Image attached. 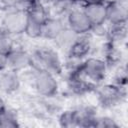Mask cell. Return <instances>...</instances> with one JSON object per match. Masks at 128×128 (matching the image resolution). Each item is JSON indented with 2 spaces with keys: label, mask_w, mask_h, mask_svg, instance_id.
I'll use <instances>...</instances> for the list:
<instances>
[{
  "label": "cell",
  "mask_w": 128,
  "mask_h": 128,
  "mask_svg": "<svg viewBox=\"0 0 128 128\" xmlns=\"http://www.w3.org/2000/svg\"><path fill=\"white\" fill-rule=\"evenodd\" d=\"M66 26L77 35H89L93 28L83 9L75 7L65 17Z\"/></svg>",
  "instance_id": "obj_7"
},
{
  "label": "cell",
  "mask_w": 128,
  "mask_h": 128,
  "mask_svg": "<svg viewBox=\"0 0 128 128\" xmlns=\"http://www.w3.org/2000/svg\"><path fill=\"white\" fill-rule=\"evenodd\" d=\"M108 70L109 68L103 58L87 57L83 61L81 74L89 82H91L95 86H98L105 80Z\"/></svg>",
  "instance_id": "obj_4"
},
{
  "label": "cell",
  "mask_w": 128,
  "mask_h": 128,
  "mask_svg": "<svg viewBox=\"0 0 128 128\" xmlns=\"http://www.w3.org/2000/svg\"><path fill=\"white\" fill-rule=\"evenodd\" d=\"M32 83L37 93L45 98L55 96L58 91V81L56 75L45 70L34 69L32 74Z\"/></svg>",
  "instance_id": "obj_5"
},
{
  "label": "cell",
  "mask_w": 128,
  "mask_h": 128,
  "mask_svg": "<svg viewBox=\"0 0 128 128\" xmlns=\"http://www.w3.org/2000/svg\"><path fill=\"white\" fill-rule=\"evenodd\" d=\"M65 27V18L51 15L42 26L41 37L46 38L48 40H54Z\"/></svg>",
  "instance_id": "obj_12"
},
{
  "label": "cell",
  "mask_w": 128,
  "mask_h": 128,
  "mask_svg": "<svg viewBox=\"0 0 128 128\" xmlns=\"http://www.w3.org/2000/svg\"><path fill=\"white\" fill-rule=\"evenodd\" d=\"M59 124L62 127H79V120H78V113L76 109L73 110H66L62 112L59 116Z\"/></svg>",
  "instance_id": "obj_20"
},
{
  "label": "cell",
  "mask_w": 128,
  "mask_h": 128,
  "mask_svg": "<svg viewBox=\"0 0 128 128\" xmlns=\"http://www.w3.org/2000/svg\"><path fill=\"white\" fill-rule=\"evenodd\" d=\"M98 103L103 108H113L126 98V88L114 83L99 84L95 88Z\"/></svg>",
  "instance_id": "obj_3"
},
{
  "label": "cell",
  "mask_w": 128,
  "mask_h": 128,
  "mask_svg": "<svg viewBox=\"0 0 128 128\" xmlns=\"http://www.w3.org/2000/svg\"><path fill=\"white\" fill-rule=\"evenodd\" d=\"M27 12L22 9L7 10L2 18V28L12 36L24 34L27 26Z\"/></svg>",
  "instance_id": "obj_6"
},
{
  "label": "cell",
  "mask_w": 128,
  "mask_h": 128,
  "mask_svg": "<svg viewBox=\"0 0 128 128\" xmlns=\"http://www.w3.org/2000/svg\"><path fill=\"white\" fill-rule=\"evenodd\" d=\"M92 43L89 39V35H80L70 51L67 53V56L84 60L91 54Z\"/></svg>",
  "instance_id": "obj_14"
},
{
  "label": "cell",
  "mask_w": 128,
  "mask_h": 128,
  "mask_svg": "<svg viewBox=\"0 0 128 128\" xmlns=\"http://www.w3.org/2000/svg\"><path fill=\"white\" fill-rule=\"evenodd\" d=\"M95 88L96 86L84 78L82 74L67 76V89L71 95L78 97L84 96L95 90Z\"/></svg>",
  "instance_id": "obj_10"
},
{
  "label": "cell",
  "mask_w": 128,
  "mask_h": 128,
  "mask_svg": "<svg viewBox=\"0 0 128 128\" xmlns=\"http://www.w3.org/2000/svg\"><path fill=\"white\" fill-rule=\"evenodd\" d=\"M27 26L24 34L29 38H39L42 33V26L44 22L51 16L49 7L46 4L38 1L27 10Z\"/></svg>",
  "instance_id": "obj_2"
},
{
  "label": "cell",
  "mask_w": 128,
  "mask_h": 128,
  "mask_svg": "<svg viewBox=\"0 0 128 128\" xmlns=\"http://www.w3.org/2000/svg\"><path fill=\"white\" fill-rule=\"evenodd\" d=\"M21 79L18 72L6 69L0 73V91L5 94H12L19 90Z\"/></svg>",
  "instance_id": "obj_11"
},
{
  "label": "cell",
  "mask_w": 128,
  "mask_h": 128,
  "mask_svg": "<svg viewBox=\"0 0 128 128\" xmlns=\"http://www.w3.org/2000/svg\"><path fill=\"white\" fill-rule=\"evenodd\" d=\"M83 11L88 17L93 27L107 24L106 22V3L105 4H88L83 6Z\"/></svg>",
  "instance_id": "obj_13"
},
{
  "label": "cell",
  "mask_w": 128,
  "mask_h": 128,
  "mask_svg": "<svg viewBox=\"0 0 128 128\" xmlns=\"http://www.w3.org/2000/svg\"><path fill=\"white\" fill-rule=\"evenodd\" d=\"M18 126H19V118L17 113L13 109L4 106L0 111V127L14 128Z\"/></svg>",
  "instance_id": "obj_19"
},
{
  "label": "cell",
  "mask_w": 128,
  "mask_h": 128,
  "mask_svg": "<svg viewBox=\"0 0 128 128\" xmlns=\"http://www.w3.org/2000/svg\"><path fill=\"white\" fill-rule=\"evenodd\" d=\"M13 47V36L4 31L3 29H0V52L7 54Z\"/></svg>",
  "instance_id": "obj_21"
},
{
  "label": "cell",
  "mask_w": 128,
  "mask_h": 128,
  "mask_svg": "<svg viewBox=\"0 0 128 128\" xmlns=\"http://www.w3.org/2000/svg\"><path fill=\"white\" fill-rule=\"evenodd\" d=\"M78 3L75 0H53L49 5L50 14L65 18L67 14L76 7Z\"/></svg>",
  "instance_id": "obj_17"
},
{
  "label": "cell",
  "mask_w": 128,
  "mask_h": 128,
  "mask_svg": "<svg viewBox=\"0 0 128 128\" xmlns=\"http://www.w3.org/2000/svg\"><path fill=\"white\" fill-rule=\"evenodd\" d=\"M106 39L107 42L111 45L121 48V46L126 42L127 39V25H108Z\"/></svg>",
  "instance_id": "obj_15"
},
{
  "label": "cell",
  "mask_w": 128,
  "mask_h": 128,
  "mask_svg": "<svg viewBox=\"0 0 128 128\" xmlns=\"http://www.w3.org/2000/svg\"><path fill=\"white\" fill-rule=\"evenodd\" d=\"M8 69V63H7V55L0 52V73Z\"/></svg>",
  "instance_id": "obj_25"
},
{
  "label": "cell",
  "mask_w": 128,
  "mask_h": 128,
  "mask_svg": "<svg viewBox=\"0 0 128 128\" xmlns=\"http://www.w3.org/2000/svg\"><path fill=\"white\" fill-rule=\"evenodd\" d=\"M95 127L100 128H116L118 127L117 122L110 116H97L95 121Z\"/></svg>",
  "instance_id": "obj_22"
},
{
  "label": "cell",
  "mask_w": 128,
  "mask_h": 128,
  "mask_svg": "<svg viewBox=\"0 0 128 128\" xmlns=\"http://www.w3.org/2000/svg\"><path fill=\"white\" fill-rule=\"evenodd\" d=\"M127 0H110L106 2V22L109 25L127 24Z\"/></svg>",
  "instance_id": "obj_8"
},
{
  "label": "cell",
  "mask_w": 128,
  "mask_h": 128,
  "mask_svg": "<svg viewBox=\"0 0 128 128\" xmlns=\"http://www.w3.org/2000/svg\"><path fill=\"white\" fill-rule=\"evenodd\" d=\"M79 36L80 35H77L75 32H73L66 26L53 41L55 42L57 48L67 55V53L70 51Z\"/></svg>",
  "instance_id": "obj_16"
},
{
  "label": "cell",
  "mask_w": 128,
  "mask_h": 128,
  "mask_svg": "<svg viewBox=\"0 0 128 128\" xmlns=\"http://www.w3.org/2000/svg\"><path fill=\"white\" fill-rule=\"evenodd\" d=\"M0 5L2 7H4L6 9V11L7 10H13V9H20L18 0H1Z\"/></svg>",
  "instance_id": "obj_23"
},
{
  "label": "cell",
  "mask_w": 128,
  "mask_h": 128,
  "mask_svg": "<svg viewBox=\"0 0 128 128\" xmlns=\"http://www.w3.org/2000/svg\"><path fill=\"white\" fill-rule=\"evenodd\" d=\"M5 106V102H4V100H3V98L0 96V111L2 110V108Z\"/></svg>",
  "instance_id": "obj_27"
},
{
  "label": "cell",
  "mask_w": 128,
  "mask_h": 128,
  "mask_svg": "<svg viewBox=\"0 0 128 128\" xmlns=\"http://www.w3.org/2000/svg\"><path fill=\"white\" fill-rule=\"evenodd\" d=\"M76 110L78 113L79 127H95V121L98 115L94 108L91 106H84Z\"/></svg>",
  "instance_id": "obj_18"
},
{
  "label": "cell",
  "mask_w": 128,
  "mask_h": 128,
  "mask_svg": "<svg viewBox=\"0 0 128 128\" xmlns=\"http://www.w3.org/2000/svg\"><path fill=\"white\" fill-rule=\"evenodd\" d=\"M8 69L20 72L32 66L31 53L21 47H13L7 54Z\"/></svg>",
  "instance_id": "obj_9"
},
{
  "label": "cell",
  "mask_w": 128,
  "mask_h": 128,
  "mask_svg": "<svg viewBox=\"0 0 128 128\" xmlns=\"http://www.w3.org/2000/svg\"><path fill=\"white\" fill-rule=\"evenodd\" d=\"M0 1H1V0H0Z\"/></svg>",
  "instance_id": "obj_28"
},
{
  "label": "cell",
  "mask_w": 128,
  "mask_h": 128,
  "mask_svg": "<svg viewBox=\"0 0 128 128\" xmlns=\"http://www.w3.org/2000/svg\"><path fill=\"white\" fill-rule=\"evenodd\" d=\"M18 1H19V7H20V9L27 10L30 6H32L33 4H35L36 2H38L39 0H18Z\"/></svg>",
  "instance_id": "obj_24"
},
{
  "label": "cell",
  "mask_w": 128,
  "mask_h": 128,
  "mask_svg": "<svg viewBox=\"0 0 128 128\" xmlns=\"http://www.w3.org/2000/svg\"><path fill=\"white\" fill-rule=\"evenodd\" d=\"M78 4L81 3L84 5H88V4H105L108 0H75Z\"/></svg>",
  "instance_id": "obj_26"
},
{
  "label": "cell",
  "mask_w": 128,
  "mask_h": 128,
  "mask_svg": "<svg viewBox=\"0 0 128 128\" xmlns=\"http://www.w3.org/2000/svg\"><path fill=\"white\" fill-rule=\"evenodd\" d=\"M32 56V66L34 69L48 71L56 76L63 73L64 63L62 62L57 51L51 48H40Z\"/></svg>",
  "instance_id": "obj_1"
}]
</instances>
